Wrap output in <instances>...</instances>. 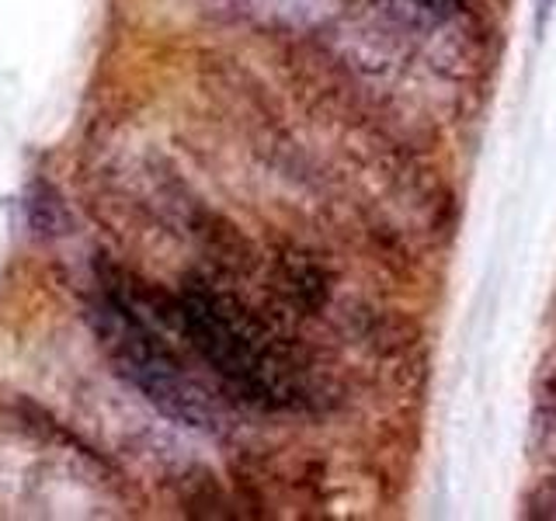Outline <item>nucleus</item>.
Wrapping results in <instances>:
<instances>
[{"mask_svg": "<svg viewBox=\"0 0 556 521\" xmlns=\"http://www.w3.org/2000/svg\"><path fill=\"white\" fill-rule=\"evenodd\" d=\"M178 327L195 344V352L230 382V386L261 404H286L292 393V376L275 355L268 334L248 313L205 289H185L174 306Z\"/></svg>", "mask_w": 556, "mask_h": 521, "instance_id": "1", "label": "nucleus"}, {"mask_svg": "<svg viewBox=\"0 0 556 521\" xmlns=\"http://www.w3.org/2000/svg\"><path fill=\"white\" fill-rule=\"evenodd\" d=\"M553 11H556V0H535V39H543L549 22H553Z\"/></svg>", "mask_w": 556, "mask_h": 521, "instance_id": "4", "label": "nucleus"}, {"mask_svg": "<svg viewBox=\"0 0 556 521\" xmlns=\"http://www.w3.org/2000/svg\"><path fill=\"white\" fill-rule=\"evenodd\" d=\"M98 317H101V338L109 344L118 372L126 376L150 404H156L167 417H174V421H181L188 428L213 424L208 396L191 382L185 365L170 355V347L161 341V334H156L126 300L109 295Z\"/></svg>", "mask_w": 556, "mask_h": 521, "instance_id": "2", "label": "nucleus"}, {"mask_svg": "<svg viewBox=\"0 0 556 521\" xmlns=\"http://www.w3.org/2000/svg\"><path fill=\"white\" fill-rule=\"evenodd\" d=\"M407 4L425 17H452L459 11V0H407Z\"/></svg>", "mask_w": 556, "mask_h": 521, "instance_id": "3", "label": "nucleus"}]
</instances>
